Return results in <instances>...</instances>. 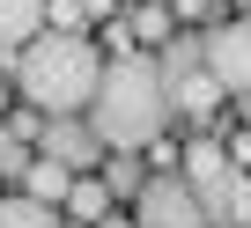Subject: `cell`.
<instances>
[{"label": "cell", "mask_w": 251, "mask_h": 228, "mask_svg": "<svg viewBox=\"0 0 251 228\" xmlns=\"http://www.w3.org/2000/svg\"><path fill=\"white\" fill-rule=\"evenodd\" d=\"M37 30H45V0H0V44L23 52Z\"/></svg>", "instance_id": "obj_6"}, {"label": "cell", "mask_w": 251, "mask_h": 228, "mask_svg": "<svg viewBox=\"0 0 251 228\" xmlns=\"http://www.w3.org/2000/svg\"><path fill=\"white\" fill-rule=\"evenodd\" d=\"M244 15H251V0H244Z\"/></svg>", "instance_id": "obj_19"}, {"label": "cell", "mask_w": 251, "mask_h": 228, "mask_svg": "<svg viewBox=\"0 0 251 228\" xmlns=\"http://www.w3.org/2000/svg\"><path fill=\"white\" fill-rule=\"evenodd\" d=\"M0 110H8V81H0Z\"/></svg>", "instance_id": "obj_15"}, {"label": "cell", "mask_w": 251, "mask_h": 228, "mask_svg": "<svg viewBox=\"0 0 251 228\" xmlns=\"http://www.w3.org/2000/svg\"><path fill=\"white\" fill-rule=\"evenodd\" d=\"M96 228H118V221H96Z\"/></svg>", "instance_id": "obj_18"}, {"label": "cell", "mask_w": 251, "mask_h": 228, "mask_svg": "<svg viewBox=\"0 0 251 228\" xmlns=\"http://www.w3.org/2000/svg\"><path fill=\"white\" fill-rule=\"evenodd\" d=\"M141 8H170V0H141Z\"/></svg>", "instance_id": "obj_16"}, {"label": "cell", "mask_w": 251, "mask_h": 228, "mask_svg": "<svg viewBox=\"0 0 251 228\" xmlns=\"http://www.w3.org/2000/svg\"><path fill=\"white\" fill-rule=\"evenodd\" d=\"M81 118H89V133L111 155H133V147L163 140V125H170V74L155 59H141V52L103 59V81H96V96H89Z\"/></svg>", "instance_id": "obj_1"}, {"label": "cell", "mask_w": 251, "mask_h": 228, "mask_svg": "<svg viewBox=\"0 0 251 228\" xmlns=\"http://www.w3.org/2000/svg\"><path fill=\"white\" fill-rule=\"evenodd\" d=\"M0 228H59V213L37 206V199H23V191H8L0 199Z\"/></svg>", "instance_id": "obj_9"}, {"label": "cell", "mask_w": 251, "mask_h": 228, "mask_svg": "<svg viewBox=\"0 0 251 228\" xmlns=\"http://www.w3.org/2000/svg\"><path fill=\"white\" fill-rule=\"evenodd\" d=\"M170 37V8H141L133 15V44H163Z\"/></svg>", "instance_id": "obj_10"}, {"label": "cell", "mask_w": 251, "mask_h": 228, "mask_svg": "<svg viewBox=\"0 0 251 228\" xmlns=\"http://www.w3.org/2000/svg\"><path fill=\"white\" fill-rule=\"evenodd\" d=\"M244 118H251V96H244Z\"/></svg>", "instance_id": "obj_17"}, {"label": "cell", "mask_w": 251, "mask_h": 228, "mask_svg": "<svg viewBox=\"0 0 251 228\" xmlns=\"http://www.w3.org/2000/svg\"><path fill=\"white\" fill-rule=\"evenodd\" d=\"M103 81V52L81 37V30H37L23 52H15V88L30 110H45V118H74V110H89Z\"/></svg>", "instance_id": "obj_2"}, {"label": "cell", "mask_w": 251, "mask_h": 228, "mask_svg": "<svg viewBox=\"0 0 251 228\" xmlns=\"http://www.w3.org/2000/svg\"><path fill=\"white\" fill-rule=\"evenodd\" d=\"M103 191H141V169L126 162V155H111L103 162Z\"/></svg>", "instance_id": "obj_11"}, {"label": "cell", "mask_w": 251, "mask_h": 228, "mask_svg": "<svg viewBox=\"0 0 251 228\" xmlns=\"http://www.w3.org/2000/svg\"><path fill=\"white\" fill-rule=\"evenodd\" d=\"M59 206H67L74 221H103V213H111V191H103V177H74Z\"/></svg>", "instance_id": "obj_8"}, {"label": "cell", "mask_w": 251, "mask_h": 228, "mask_svg": "<svg viewBox=\"0 0 251 228\" xmlns=\"http://www.w3.org/2000/svg\"><path fill=\"white\" fill-rule=\"evenodd\" d=\"M200 74L222 96H251V15H229L200 37Z\"/></svg>", "instance_id": "obj_3"}, {"label": "cell", "mask_w": 251, "mask_h": 228, "mask_svg": "<svg viewBox=\"0 0 251 228\" xmlns=\"http://www.w3.org/2000/svg\"><path fill=\"white\" fill-rule=\"evenodd\" d=\"M222 155H229V169H244V162H251V133H236V140H229Z\"/></svg>", "instance_id": "obj_13"}, {"label": "cell", "mask_w": 251, "mask_h": 228, "mask_svg": "<svg viewBox=\"0 0 251 228\" xmlns=\"http://www.w3.org/2000/svg\"><path fill=\"white\" fill-rule=\"evenodd\" d=\"M23 162H30V155H23V140L8 133V118H0V177H23Z\"/></svg>", "instance_id": "obj_12"}, {"label": "cell", "mask_w": 251, "mask_h": 228, "mask_svg": "<svg viewBox=\"0 0 251 228\" xmlns=\"http://www.w3.org/2000/svg\"><path fill=\"white\" fill-rule=\"evenodd\" d=\"M74 8H81V22H89V15H111V0H74Z\"/></svg>", "instance_id": "obj_14"}, {"label": "cell", "mask_w": 251, "mask_h": 228, "mask_svg": "<svg viewBox=\"0 0 251 228\" xmlns=\"http://www.w3.org/2000/svg\"><path fill=\"white\" fill-rule=\"evenodd\" d=\"M67 184H74V177H67V162H52V155H45V162H23V199L59 206V199H67Z\"/></svg>", "instance_id": "obj_5"}, {"label": "cell", "mask_w": 251, "mask_h": 228, "mask_svg": "<svg viewBox=\"0 0 251 228\" xmlns=\"http://www.w3.org/2000/svg\"><path fill=\"white\" fill-rule=\"evenodd\" d=\"M229 96L207 81V74H185V81H170V110H192V118H214Z\"/></svg>", "instance_id": "obj_7"}, {"label": "cell", "mask_w": 251, "mask_h": 228, "mask_svg": "<svg viewBox=\"0 0 251 228\" xmlns=\"http://www.w3.org/2000/svg\"><path fill=\"white\" fill-rule=\"evenodd\" d=\"M133 228H214V221H207L200 191L170 169V177H148V184L133 191Z\"/></svg>", "instance_id": "obj_4"}]
</instances>
